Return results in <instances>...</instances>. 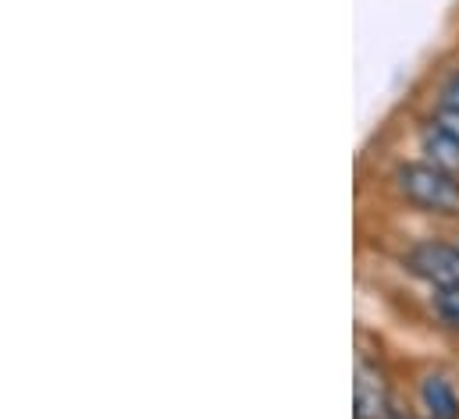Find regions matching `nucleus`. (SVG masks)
Here are the masks:
<instances>
[{"label": "nucleus", "mask_w": 459, "mask_h": 419, "mask_svg": "<svg viewBox=\"0 0 459 419\" xmlns=\"http://www.w3.org/2000/svg\"><path fill=\"white\" fill-rule=\"evenodd\" d=\"M392 189L406 207L435 217H459V178L431 167L428 160H406L392 171Z\"/></svg>", "instance_id": "f257e3e1"}, {"label": "nucleus", "mask_w": 459, "mask_h": 419, "mask_svg": "<svg viewBox=\"0 0 459 419\" xmlns=\"http://www.w3.org/2000/svg\"><path fill=\"white\" fill-rule=\"evenodd\" d=\"M406 270L417 274L420 281L431 285V292H446V288H459V245L442 242V238H420L406 249L403 256Z\"/></svg>", "instance_id": "f03ea898"}, {"label": "nucleus", "mask_w": 459, "mask_h": 419, "mask_svg": "<svg viewBox=\"0 0 459 419\" xmlns=\"http://www.w3.org/2000/svg\"><path fill=\"white\" fill-rule=\"evenodd\" d=\"M352 413H356V419H388L395 413V402H392V391H388L385 373L374 363H367V359L356 363Z\"/></svg>", "instance_id": "7ed1b4c3"}, {"label": "nucleus", "mask_w": 459, "mask_h": 419, "mask_svg": "<svg viewBox=\"0 0 459 419\" xmlns=\"http://www.w3.org/2000/svg\"><path fill=\"white\" fill-rule=\"evenodd\" d=\"M417 395H420V416L459 419V391L446 373H424Z\"/></svg>", "instance_id": "20e7f679"}, {"label": "nucleus", "mask_w": 459, "mask_h": 419, "mask_svg": "<svg viewBox=\"0 0 459 419\" xmlns=\"http://www.w3.org/2000/svg\"><path fill=\"white\" fill-rule=\"evenodd\" d=\"M417 146H420V153H424V160H428L431 167L449 171V175L459 178V139L446 135L438 124L424 121V128H420V135H417Z\"/></svg>", "instance_id": "39448f33"}, {"label": "nucleus", "mask_w": 459, "mask_h": 419, "mask_svg": "<svg viewBox=\"0 0 459 419\" xmlns=\"http://www.w3.org/2000/svg\"><path fill=\"white\" fill-rule=\"evenodd\" d=\"M431 313L438 323L459 330V288H446V292H431Z\"/></svg>", "instance_id": "423d86ee"}, {"label": "nucleus", "mask_w": 459, "mask_h": 419, "mask_svg": "<svg viewBox=\"0 0 459 419\" xmlns=\"http://www.w3.org/2000/svg\"><path fill=\"white\" fill-rule=\"evenodd\" d=\"M438 107L459 110V68L446 72V79L438 82Z\"/></svg>", "instance_id": "0eeeda50"}, {"label": "nucleus", "mask_w": 459, "mask_h": 419, "mask_svg": "<svg viewBox=\"0 0 459 419\" xmlns=\"http://www.w3.org/2000/svg\"><path fill=\"white\" fill-rule=\"evenodd\" d=\"M428 121H431V124H438L446 135L459 139V110H449V107H435V114H431Z\"/></svg>", "instance_id": "6e6552de"}, {"label": "nucleus", "mask_w": 459, "mask_h": 419, "mask_svg": "<svg viewBox=\"0 0 459 419\" xmlns=\"http://www.w3.org/2000/svg\"><path fill=\"white\" fill-rule=\"evenodd\" d=\"M456 245H459V235H456Z\"/></svg>", "instance_id": "1a4fd4ad"}]
</instances>
